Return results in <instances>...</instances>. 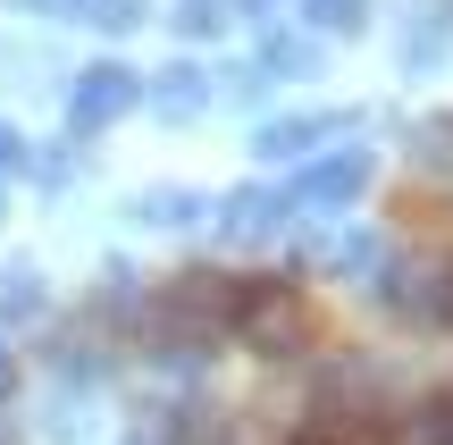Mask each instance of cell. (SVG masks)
Masks as SVG:
<instances>
[{
	"label": "cell",
	"mask_w": 453,
	"mask_h": 445,
	"mask_svg": "<svg viewBox=\"0 0 453 445\" xmlns=\"http://www.w3.org/2000/svg\"><path fill=\"white\" fill-rule=\"evenodd\" d=\"M235 336H243V353H260V362H294V353L319 345V311H311V295L286 286V278H243Z\"/></svg>",
	"instance_id": "6da1fadb"
},
{
	"label": "cell",
	"mask_w": 453,
	"mask_h": 445,
	"mask_svg": "<svg viewBox=\"0 0 453 445\" xmlns=\"http://www.w3.org/2000/svg\"><path fill=\"white\" fill-rule=\"evenodd\" d=\"M361 445H453V403L428 395L411 412H378V437H361Z\"/></svg>",
	"instance_id": "7a4b0ae2"
},
{
	"label": "cell",
	"mask_w": 453,
	"mask_h": 445,
	"mask_svg": "<svg viewBox=\"0 0 453 445\" xmlns=\"http://www.w3.org/2000/svg\"><path fill=\"white\" fill-rule=\"evenodd\" d=\"M118 110H134V76L127 67H93V76L76 84V127H110Z\"/></svg>",
	"instance_id": "3957f363"
},
{
	"label": "cell",
	"mask_w": 453,
	"mask_h": 445,
	"mask_svg": "<svg viewBox=\"0 0 453 445\" xmlns=\"http://www.w3.org/2000/svg\"><path fill=\"white\" fill-rule=\"evenodd\" d=\"M361 185H370V160H361V151H344V160H327L319 177L303 185V202H353Z\"/></svg>",
	"instance_id": "277c9868"
},
{
	"label": "cell",
	"mask_w": 453,
	"mask_h": 445,
	"mask_svg": "<svg viewBox=\"0 0 453 445\" xmlns=\"http://www.w3.org/2000/svg\"><path fill=\"white\" fill-rule=\"evenodd\" d=\"M34 311H42V269L9 261L0 269V319H34Z\"/></svg>",
	"instance_id": "5b68a950"
},
{
	"label": "cell",
	"mask_w": 453,
	"mask_h": 445,
	"mask_svg": "<svg viewBox=\"0 0 453 445\" xmlns=\"http://www.w3.org/2000/svg\"><path fill=\"white\" fill-rule=\"evenodd\" d=\"M277 227V194H243L226 202V235H269Z\"/></svg>",
	"instance_id": "8992f818"
},
{
	"label": "cell",
	"mask_w": 453,
	"mask_h": 445,
	"mask_svg": "<svg viewBox=\"0 0 453 445\" xmlns=\"http://www.w3.org/2000/svg\"><path fill=\"white\" fill-rule=\"evenodd\" d=\"M327 127H336V118H286V127L260 134V151H277V160H286V151H311V134H327Z\"/></svg>",
	"instance_id": "52a82bcc"
},
{
	"label": "cell",
	"mask_w": 453,
	"mask_h": 445,
	"mask_svg": "<svg viewBox=\"0 0 453 445\" xmlns=\"http://www.w3.org/2000/svg\"><path fill=\"white\" fill-rule=\"evenodd\" d=\"M160 110H202V84H194V67H168V84H160Z\"/></svg>",
	"instance_id": "ba28073f"
},
{
	"label": "cell",
	"mask_w": 453,
	"mask_h": 445,
	"mask_svg": "<svg viewBox=\"0 0 453 445\" xmlns=\"http://www.w3.org/2000/svg\"><path fill=\"white\" fill-rule=\"evenodd\" d=\"M311 17L336 26V34H353V26H361V0H311Z\"/></svg>",
	"instance_id": "9c48e42d"
},
{
	"label": "cell",
	"mask_w": 453,
	"mask_h": 445,
	"mask_svg": "<svg viewBox=\"0 0 453 445\" xmlns=\"http://www.w3.org/2000/svg\"><path fill=\"white\" fill-rule=\"evenodd\" d=\"M17 395V362H9V345H0V403Z\"/></svg>",
	"instance_id": "30bf717a"
},
{
	"label": "cell",
	"mask_w": 453,
	"mask_h": 445,
	"mask_svg": "<svg viewBox=\"0 0 453 445\" xmlns=\"http://www.w3.org/2000/svg\"><path fill=\"white\" fill-rule=\"evenodd\" d=\"M286 445H336V437H327V429H303V437H286Z\"/></svg>",
	"instance_id": "8fae6325"
},
{
	"label": "cell",
	"mask_w": 453,
	"mask_h": 445,
	"mask_svg": "<svg viewBox=\"0 0 453 445\" xmlns=\"http://www.w3.org/2000/svg\"><path fill=\"white\" fill-rule=\"evenodd\" d=\"M9 160H17V134H9V127H0V168H9Z\"/></svg>",
	"instance_id": "7c38bea8"
}]
</instances>
